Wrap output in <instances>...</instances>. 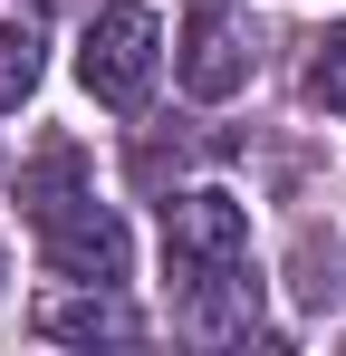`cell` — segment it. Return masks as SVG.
<instances>
[{
	"label": "cell",
	"instance_id": "1",
	"mask_svg": "<svg viewBox=\"0 0 346 356\" xmlns=\"http://www.w3.org/2000/svg\"><path fill=\"white\" fill-rule=\"evenodd\" d=\"M164 280L183 298V327H231L250 308V212L231 193H173L164 202Z\"/></svg>",
	"mask_w": 346,
	"mask_h": 356
},
{
	"label": "cell",
	"instance_id": "2",
	"mask_svg": "<svg viewBox=\"0 0 346 356\" xmlns=\"http://www.w3.org/2000/svg\"><path fill=\"white\" fill-rule=\"evenodd\" d=\"M154 58H164V29H154V10H135V0L97 10V19H87V39H77V77H87V97L115 106V116H135V106H145Z\"/></svg>",
	"mask_w": 346,
	"mask_h": 356
},
{
	"label": "cell",
	"instance_id": "3",
	"mask_svg": "<svg viewBox=\"0 0 346 356\" xmlns=\"http://www.w3.org/2000/svg\"><path fill=\"white\" fill-rule=\"evenodd\" d=\"M29 222H39V250H49L58 280H97V289L125 280V222H115L87 183L58 193V202H29Z\"/></svg>",
	"mask_w": 346,
	"mask_h": 356
},
{
	"label": "cell",
	"instance_id": "4",
	"mask_svg": "<svg viewBox=\"0 0 346 356\" xmlns=\"http://www.w3.org/2000/svg\"><path fill=\"white\" fill-rule=\"evenodd\" d=\"M173 77H183V97H202V106L240 97V87H250V19H240V10H222V0H202V10L183 19Z\"/></svg>",
	"mask_w": 346,
	"mask_h": 356
},
{
	"label": "cell",
	"instance_id": "5",
	"mask_svg": "<svg viewBox=\"0 0 346 356\" xmlns=\"http://www.w3.org/2000/svg\"><path fill=\"white\" fill-rule=\"evenodd\" d=\"M39 337H58V347H97V337H145V318L87 280V298H49V308H39Z\"/></svg>",
	"mask_w": 346,
	"mask_h": 356
},
{
	"label": "cell",
	"instance_id": "6",
	"mask_svg": "<svg viewBox=\"0 0 346 356\" xmlns=\"http://www.w3.org/2000/svg\"><path fill=\"white\" fill-rule=\"evenodd\" d=\"M39 67H49V39H39V19H10V29H0V116H10V106H29Z\"/></svg>",
	"mask_w": 346,
	"mask_h": 356
},
{
	"label": "cell",
	"instance_id": "7",
	"mask_svg": "<svg viewBox=\"0 0 346 356\" xmlns=\"http://www.w3.org/2000/svg\"><path fill=\"white\" fill-rule=\"evenodd\" d=\"M308 97H318V106H346V29L318 39V58H308Z\"/></svg>",
	"mask_w": 346,
	"mask_h": 356
}]
</instances>
